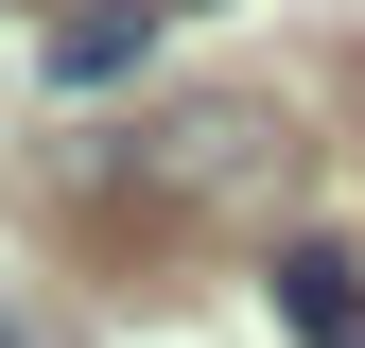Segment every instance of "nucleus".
<instances>
[{"label": "nucleus", "instance_id": "nucleus-1", "mask_svg": "<svg viewBox=\"0 0 365 348\" xmlns=\"http://www.w3.org/2000/svg\"><path fill=\"white\" fill-rule=\"evenodd\" d=\"M122 192H157V209H261L279 192V122L261 105H192V122H157L122 157Z\"/></svg>", "mask_w": 365, "mask_h": 348}, {"label": "nucleus", "instance_id": "nucleus-2", "mask_svg": "<svg viewBox=\"0 0 365 348\" xmlns=\"http://www.w3.org/2000/svg\"><path fill=\"white\" fill-rule=\"evenodd\" d=\"M157 18H174V0H87V18H53V87H122L157 53Z\"/></svg>", "mask_w": 365, "mask_h": 348}, {"label": "nucleus", "instance_id": "nucleus-3", "mask_svg": "<svg viewBox=\"0 0 365 348\" xmlns=\"http://www.w3.org/2000/svg\"><path fill=\"white\" fill-rule=\"evenodd\" d=\"M279 331L296 348H365V279H348L331 244H279Z\"/></svg>", "mask_w": 365, "mask_h": 348}, {"label": "nucleus", "instance_id": "nucleus-4", "mask_svg": "<svg viewBox=\"0 0 365 348\" xmlns=\"http://www.w3.org/2000/svg\"><path fill=\"white\" fill-rule=\"evenodd\" d=\"M0 348H18V331H0Z\"/></svg>", "mask_w": 365, "mask_h": 348}]
</instances>
